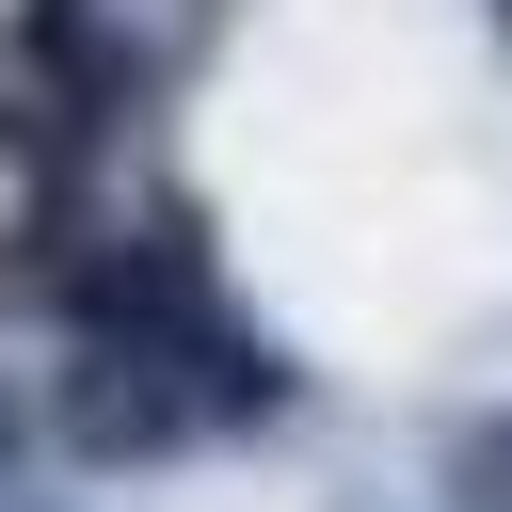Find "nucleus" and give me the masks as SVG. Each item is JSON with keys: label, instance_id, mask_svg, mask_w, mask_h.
Segmentation results:
<instances>
[{"label": "nucleus", "instance_id": "1", "mask_svg": "<svg viewBox=\"0 0 512 512\" xmlns=\"http://www.w3.org/2000/svg\"><path fill=\"white\" fill-rule=\"evenodd\" d=\"M32 432H48L64 464H176V448H208V432H192L176 352H112V336H80V352H64V384L32 400Z\"/></svg>", "mask_w": 512, "mask_h": 512}, {"label": "nucleus", "instance_id": "2", "mask_svg": "<svg viewBox=\"0 0 512 512\" xmlns=\"http://www.w3.org/2000/svg\"><path fill=\"white\" fill-rule=\"evenodd\" d=\"M176 384H192V432H288V416H304V368H288V336L224 320V304L176 336Z\"/></svg>", "mask_w": 512, "mask_h": 512}, {"label": "nucleus", "instance_id": "3", "mask_svg": "<svg viewBox=\"0 0 512 512\" xmlns=\"http://www.w3.org/2000/svg\"><path fill=\"white\" fill-rule=\"evenodd\" d=\"M432 496H448V512H512V400L448 432V464H432Z\"/></svg>", "mask_w": 512, "mask_h": 512}, {"label": "nucleus", "instance_id": "4", "mask_svg": "<svg viewBox=\"0 0 512 512\" xmlns=\"http://www.w3.org/2000/svg\"><path fill=\"white\" fill-rule=\"evenodd\" d=\"M32 448H48L32 432V384H0V480H32Z\"/></svg>", "mask_w": 512, "mask_h": 512}, {"label": "nucleus", "instance_id": "5", "mask_svg": "<svg viewBox=\"0 0 512 512\" xmlns=\"http://www.w3.org/2000/svg\"><path fill=\"white\" fill-rule=\"evenodd\" d=\"M16 144H32V112H16V96H0V160H16Z\"/></svg>", "mask_w": 512, "mask_h": 512}, {"label": "nucleus", "instance_id": "6", "mask_svg": "<svg viewBox=\"0 0 512 512\" xmlns=\"http://www.w3.org/2000/svg\"><path fill=\"white\" fill-rule=\"evenodd\" d=\"M496 32H512V0H496Z\"/></svg>", "mask_w": 512, "mask_h": 512}]
</instances>
